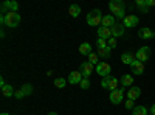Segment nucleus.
<instances>
[{"label":"nucleus","mask_w":155,"mask_h":115,"mask_svg":"<svg viewBox=\"0 0 155 115\" xmlns=\"http://www.w3.org/2000/svg\"><path fill=\"white\" fill-rule=\"evenodd\" d=\"M47 115H58V113H56V112H48Z\"/></svg>","instance_id":"nucleus-37"},{"label":"nucleus","mask_w":155,"mask_h":115,"mask_svg":"<svg viewBox=\"0 0 155 115\" xmlns=\"http://www.w3.org/2000/svg\"><path fill=\"white\" fill-rule=\"evenodd\" d=\"M20 90L25 93V96H28V95L33 93V86H31V84H23V86L20 87Z\"/></svg>","instance_id":"nucleus-26"},{"label":"nucleus","mask_w":155,"mask_h":115,"mask_svg":"<svg viewBox=\"0 0 155 115\" xmlns=\"http://www.w3.org/2000/svg\"><path fill=\"white\" fill-rule=\"evenodd\" d=\"M130 70H132L134 75H143V72H144V64L140 62V61H135L132 66H130Z\"/></svg>","instance_id":"nucleus-16"},{"label":"nucleus","mask_w":155,"mask_h":115,"mask_svg":"<svg viewBox=\"0 0 155 115\" xmlns=\"http://www.w3.org/2000/svg\"><path fill=\"white\" fill-rule=\"evenodd\" d=\"M126 109H129V110H134V109H135L134 100H127V101H126Z\"/></svg>","instance_id":"nucleus-32"},{"label":"nucleus","mask_w":155,"mask_h":115,"mask_svg":"<svg viewBox=\"0 0 155 115\" xmlns=\"http://www.w3.org/2000/svg\"><path fill=\"white\" fill-rule=\"evenodd\" d=\"M134 86V76L132 75H123L121 76V87H130Z\"/></svg>","instance_id":"nucleus-18"},{"label":"nucleus","mask_w":155,"mask_h":115,"mask_svg":"<svg viewBox=\"0 0 155 115\" xmlns=\"http://www.w3.org/2000/svg\"><path fill=\"white\" fill-rule=\"evenodd\" d=\"M140 95H141V89H140V87H130V89H129V92H127L129 100H134V101H135Z\"/></svg>","instance_id":"nucleus-19"},{"label":"nucleus","mask_w":155,"mask_h":115,"mask_svg":"<svg viewBox=\"0 0 155 115\" xmlns=\"http://www.w3.org/2000/svg\"><path fill=\"white\" fill-rule=\"evenodd\" d=\"M65 84H67V81L64 79V78H56L54 79V86L58 89H64V87H65Z\"/></svg>","instance_id":"nucleus-27"},{"label":"nucleus","mask_w":155,"mask_h":115,"mask_svg":"<svg viewBox=\"0 0 155 115\" xmlns=\"http://www.w3.org/2000/svg\"><path fill=\"white\" fill-rule=\"evenodd\" d=\"M107 45H109L110 48H115L116 45H118V41H116V39H115V37H110V39L107 41Z\"/></svg>","instance_id":"nucleus-31"},{"label":"nucleus","mask_w":155,"mask_h":115,"mask_svg":"<svg viewBox=\"0 0 155 115\" xmlns=\"http://www.w3.org/2000/svg\"><path fill=\"white\" fill-rule=\"evenodd\" d=\"M123 95H124V87L121 89H116V90L110 92V101H112V104H120L121 103V100H123Z\"/></svg>","instance_id":"nucleus-7"},{"label":"nucleus","mask_w":155,"mask_h":115,"mask_svg":"<svg viewBox=\"0 0 155 115\" xmlns=\"http://www.w3.org/2000/svg\"><path fill=\"white\" fill-rule=\"evenodd\" d=\"M98 37H99V39L109 41L110 37H112V30L107 28V27H99V28H98Z\"/></svg>","instance_id":"nucleus-14"},{"label":"nucleus","mask_w":155,"mask_h":115,"mask_svg":"<svg viewBox=\"0 0 155 115\" xmlns=\"http://www.w3.org/2000/svg\"><path fill=\"white\" fill-rule=\"evenodd\" d=\"M0 115H9L8 112H2V113H0Z\"/></svg>","instance_id":"nucleus-38"},{"label":"nucleus","mask_w":155,"mask_h":115,"mask_svg":"<svg viewBox=\"0 0 155 115\" xmlns=\"http://www.w3.org/2000/svg\"><path fill=\"white\" fill-rule=\"evenodd\" d=\"M135 5L140 8V11H141V12H144V14H147V12H149V6L146 5V0H137Z\"/></svg>","instance_id":"nucleus-24"},{"label":"nucleus","mask_w":155,"mask_h":115,"mask_svg":"<svg viewBox=\"0 0 155 115\" xmlns=\"http://www.w3.org/2000/svg\"><path fill=\"white\" fill-rule=\"evenodd\" d=\"M68 12H70L71 17H78V16L81 14V6H79V5H70Z\"/></svg>","instance_id":"nucleus-23"},{"label":"nucleus","mask_w":155,"mask_h":115,"mask_svg":"<svg viewBox=\"0 0 155 115\" xmlns=\"http://www.w3.org/2000/svg\"><path fill=\"white\" fill-rule=\"evenodd\" d=\"M146 5L150 8V6H153L155 5V0H146Z\"/></svg>","instance_id":"nucleus-34"},{"label":"nucleus","mask_w":155,"mask_h":115,"mask_svg":"<svg viewBox=\"0 0 155 115\" xmlns=\"http://www.w3.org/2000/svg\"><path fill=\"white\" fill-rule=\"evenodd\" d=\"M150 115H155V104H152V107H150Z\"/></svg>","instance_id":"nucleus-35"},{"label":"nucleus","mask_w":155,"mask_h":115,"mask_svg":"<svg viewBox=\"0 0 155 115\" xmlns=\"http://www.w3.org/2000/svg\"><path fill=\"white\" fill-rule=\"evenodd\" d=\"M81 81H82V75H81L79 70L71 72V73L68 75V83H70V84H79Z\"/></svg>","instance_id":"nucleus-15"},{"label":"nucleus","mask_w":155,"mask_h":115,"mask_svg":"<svg viewBox=\"0 0 155 115\" xmlns=\"http://www.w3.org/2000/svg\"><path fill=\"white\" fill-rule=\"evenodd\" d=\"M132 115H149V112L146 110L144 106H135V109L132 110Z\"/></svg>","instance_id":"nucleus-25"},{"label":"nucleus","mask_w":155,"mask_h":115,"mask_svg":"<svg viewBox=\"0 0 155 115\" xmlns=\"http://www.w3.org/2000/svg\"><path fill=\"white\" fill-rule=\"evenodd\" d=\"M79 86H81V89H84V90L90 89V81H88V78H82V81L79 83Z\"/></svg>","instance_id":"nucleus-28"},{"label":"nucleus","mask_w":155,"mask_h":115,"mask_svg":"<svg viewBox=\"0 0 155 115\" xmlns=\"http://www.w3.org/2000/svg\"><path fill=\"white\" fill-rule=\"evenodd\" d=\"M19 9V3L14 2V0H6V2L2 3V12L3 14H6V12H17Z\"/></svg>","instance_id":"nucleus-6"},{"label":"nucleus","mask_w":155,"mask_h":115,"mask_svg":"<svg viewBox=\"0 0 155 115\" xmlns=\"http://www.w3.org/2000/svg\"><path fill=\"white\" fill-rule=\"evenodd\" d=\"M135 56H137V61H140V62H147V59L150 58V48L149 47H141V48H138L137 50V53H135Z\"/></svg>","instance_id":"nucleus-5"},{"label":"nucleus","mask_w":155,"mask_h":115,"mask_svg":"<svg viewBox=\"0 0 155 115\" xmlns=\"http://www.w3.org/2000/svg\"><path fill=\"white\" fill-rule=\"evenodd\" d=\"M106 47H107V41L106 39H99V37H98V50L106 48Z\"/></svg>","instance_id":"nucleus-30"},{"label":"nucleus","mask_w":155,"mask_h":115,"mask_svg":"<svg viewBox=\"0 0 155 115\" xmlns=\"http://www.w3.org/2000/svg\"><path fill=\"white\" fill-rule=\"evenodd\" d=\"M115 23H116V22H115V16H112V14H107V16H104V17H102V23H101V27H107V28H112Z\"/></svg>","instance_id":"nucleus-17"},{"label":"nucleus","mask_w":155,"mask_h":115,"mask_svg":"<svg viewBox=\"0 0 155 115\" xmlns=\"http://www.w3.org/2000/svg\"><path fill=\"white\" fill-rule=\"evenodd\" d=\"M135 61H137V56H135V53H132V52H126V53L121 55V62H123V64L132 66Z\"/></svg>","instance_id":"nucleus-13"},{"label":"nucleus","mask_w":155,"mask_h":115,"mask_svg":"<svg viewBox=\"0 0 155 115\" xmlns=\"http://www.w3.org/2000/svg\"><path fill=\"white\" fill-rule=\"evenodd\" d=\"M79 53H81V55H84V56L92 55V53H93V52H92V45H90L88 42L81 44V45H79Z\"/></svg>","instance_id":"nucleus-20"},{"label":"nucleus","mask_w":155,"mask_h":115,"mask_svg":"<svg viewBox=\"0 0 155 115\" xmlns=\"http://www.w3.org/2000/svg\"><path fill=\"white\" fill-rule=\"evenodd\" d=\"M20 20H22V17H20V14L19 12H6L5 14V25L6 27H9V28H16L17 25L20 23Z\"/></svg>","instance_id":"nucleus-4"},{"label":"nucleus","mask_w":155,"mask_h":115,"mask_svg":"<svg viewBox=\"0 0 155 115\" xmlns=\"http://www.w3.org/2000/svg\"><path fill=\"white\" fill-rule=\"evenodd\" d=\"M98 58H99V56H98L96 53H92V55H88V62H92L93 66H95V64L98 62ZM98 64H99V62H98Z\"/></svg>","instance_id":"nucleus-29"},{"label":"nucleus","mask_w":155,"mask_h":115,"mask_svg":"<svg viewBox=\"0 0 155 115\" xmlns=\"http://www.w3.org/2000/svg\"><path fill=\"white\" fill-rule=\"evenodd\" d=\"M110 53H112V48L107 45L106 48H101V50H96V55L99 56V58H109L110 56Z\"/></svg>","instance_id":"nucleus-22"},{"label":"nucleus","mask_w":155,"mask_h":115,"mask_svg":"<svg viewBox=\"0 0 155 115\" xmlns=\"http://www.w3.org/2000/svg\"><path fill=\"white\" fill-rule=\"evenodd\" d=\"M101 86H102V89H107V90L113 92V90H116V89H118L120 79L115 78V76H112V75H109V76H104V78H102Z\"/></svg>","instance_id":"nucleus-2"},{"label":"nucleus","mask_w":155,"mask_h":115,"mask_svg":"<svg viewBox=\"0 0 155 115\" xmlns=\"http://www.w3.org/2000/svg\"><path fill=\"white\" fill-rule=\"evenodd\" d=\"M140 19L135 16V14H129L123 19V25H124V28H134L135 25H138Z\"/></svg>","instance_id":"nucleus-10"},{"label":"nucleus","mask_w":155,"mask_h":115,"mask_svg":"<svg viewBox=\"0 0 155 115\" xmlns=\"http://www.w3.org/2000/svg\"><path fill=\"white\" fill-rule=\"evenodd\" d=\"M0 86H2V87H3V86H6V84H5V79H3V78H0Z\"/></svg>","instance_id":"nucleus-36"},{"label":"nucleus","mask_w":155,"mask_h":115,"mask_svg":"<svg viewBox=\"0 0 155 115\" xmlns=\"http://www.w3.org/2000/svg\"><path fill=\"white\" fill-rule=\"evenodd\" d=\"M14 93H16V90H14V87H12V86L6 84V86H3V87H2V95H3V96L9 98V96H12Z\"/></svg>","instance_id":"nucleus-21"},{"label":"nucleus","mask_w":155,"mask_h":115,"mask_svg":"<svg viewBox=\"0 0 155 115\" xmlns=\"http://www.w3.org/2000/svg\"><path fill=\"white\" fill-rule=\"evenodd\" d=\"M138 37H141V39H153L155 37V31L144 27V28H140L138 30Z\"/></svg>","instance_id":"nucleus-11"},{"label":"nucleus","mask_w":155,"mask_h":115,"mask_svg":"<svg viewBox=\"0 0 155 115\" xmlns=\"http://www.w3.org/2000/svg\"><path fill=\"white\" fill-rule=\"evenodd\" d=\"M102 16L99 9H92L87 14V23L90 25V27H96V25H101L102 23Z\"/></svg>","instance_id":"nucleus-3"},{"label":"nucleus","mask_w":155,"mask_h":115,"mask_svg":"<svg viewBox=\"0 0 155 115\" xmlns=\"http://www.w3.org/2000/svg\"><path fill=\"white\" fill-rule=\"evenodd\" d=\"M109 9L113 12L115 17L118 19L126 17V3L123 0H112V2H109Z\"/></svg>","instance_id":"nucleus-1"},{"label":"nucleus","mask_w":155,"mask_h":115,"mask_svg":"<svg viewBox=\"0 0 155 115\" xmlns=\"http://www.w3.org/2000/svg\"><path fill=\"white\" fill-rule=\"evenodd\" d=\"M110 30H112V37H115V39H116V37L124 36V31H126V28H124L123 23H115Z\"/></svg>","instance_id":"nucleus-12"},{"label":"nucleus","mask_w":155,"mask_h":115,"mask_svg":"<svg viewBox=\"0 0 155 115\" xmlns=\"http://www.w3.org/2000/svg\"><path fill=\"white\" fill-rule=\"evenodd\" d=\"M110 72H112V67L109 66V62H99L96 66V73L101 75L102 78H104V76H109Z\"/></svg>","instance_id":"nucleus-9"},{"label":"nucleus","mask_w":155,"mask_h":115,"mask_svg":"<svg viewBox=\"0 0 155 115\" xmlns=\"http://www.w3.org/2000/svg\"><path fill=\"white\" fill-rule=\"evenodd\" d=\"M79 72H81V75H82V78H88L90 75L93 73V64L92 62H82L81 66H79Z\"/></svg>","instance_id":"nucleus-8"},{"label":"nucleus","mask_w":155,"mask_h":115,"mask_svg":"<svg viewBox=\"0 0 155 115\" xmlns=\"http://www.w3.org/2000/svg\"><path fill=\"white\" fill-rule=\"evenodd\" d=\"M14 96H16L17 100H22V98L25 96V93H23V92L20 90V89H19V90H16V93H14Z\"/></svg>","instance_id":"nucleus-33"}]
</instances>
